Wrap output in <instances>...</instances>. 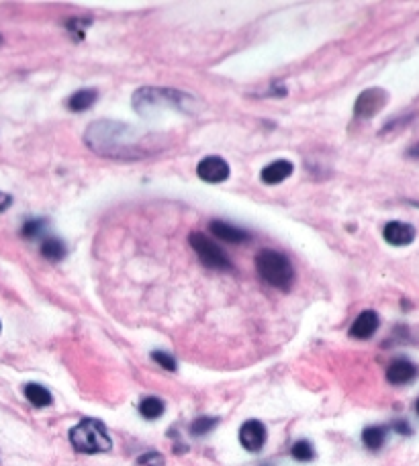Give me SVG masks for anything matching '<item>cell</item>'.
Here are the masks:
<instances>
[{
	"instance_id": "cell-12",
	"label": "cell",
	"mask_w": 419,
	"mask_h": 466,
	"mask_svg": "<svg viewBox=\"0 0 419 466\" xmlns=\"http://www.w3.org/2000/svg\"><path fill=\"white\" fill-rule=\"evenodd\" d=\"M25 397L29 399V403L31 405H35V407H47V405H51V393L45 389V387H41V385H37V383H31V385H27L25 387Z\"/></svg>"
},
{
	"instance_id": "cell-23",
	"label": "cell",
	"mask_w": 419,
	"mask_h": 466,
	"mask_svg": "<svg viewBox=\"0 0 419 466\" xmlns=\"http://www.w3.org/2000/svg\"><path fill=\"white\" fill-rule=\"evenodd\" d=\"M393 428H395L399 434H405V436H409V434H411V428H409L405 422H397V424H393Z\"/></svg>"
},
{
	"instance_id": "cell-8",
	"label": "cell",
	"mask_w": 419,
	"mask_h": 466,
	"mask_svg": "<svg viewBox=\"0 0 419 466\" xmlns=\"http://www.w3.org/2000/svg\"><path fill=\"white\" fill-rule=\"evenodd\" d=\"M381 319L374 311H362L350 327V335L356 339H368L377 333Z\"/></svg>"
},
{
	"instance_id": "cell-10",
	"label": "cell",
	"mask_w": 419,
	"mask_h": 466,
	"mask_svg": "<svg viewBox=\"0 0 419 466\" xmlns=\"http://www.w3.org/2000/svg\"><path fill=\"white\" fill-rule=\"evenodd\" d=\"M209 229H211V233L215 237H219V240H223L227 244H244V242H248L252 237L246 229L233 227V225H229L225 221H211Z\"/></svg>"
},
{
	"instance_id": "cell-7",
	"label": "cell",
	"mask_w": 419,
	"mask_h": 466,
	"mask_svg": "<svg viewBox=\"0 0 419 466\" xmlns=\"http://www.w3.org/2000/svg\"><path fill=\"white\" fill-rule=\"evenodd\" d=\"M383 237L391 244V246H409L416 237V229L409 223H401V221H391L385 225L383 229Z\"/></svg>"
},
{
	"instance_id": "cell-3",
	"label": "cell",
	"mask_w": 419,
	"mask_h": 466,
	"mask_svg": "<svg viewBox=\"0 0 419 466\" xmlns=\"http://www.w3.org/2000/svg\"><path fill=\"white\" fill-rule=\"evenodd\" d=\"M188 242H190L192 250L196 252V256L201 258V262H203L205 266H209V268H219V270L231 268V262H229L227 254H225L217 244H213L207 235L194 231V233L188 235Z\"/></svg>"
},
{
	"instance_id": "cell-19",
	"label": "cell",
	"mask_w": 419,
	"mask_h": 466,
	"mask_svg": "<svg viewBox=\"0 0 419 466\" xmlns=\"http://www.w3.org/2000/svg\"><path fill=\"white\" fill-rule=\"evenodd\" d=\"M43 229H45V221L43 219H33V221H27L23 225V235L25 237H37Z\"/></svg>"
},
{
	"instance_id": "cell-21",
	"label": "cell",
	"mask_w": 419,
	"mask_h": 466,
	"mask_svg": "<svg viewBox=\"0 0 419 466\" xmlns=\"http://www.w3.org/2000/svg\"><path fill=\"white\" fill-rule=\"evenodd\" d=\"M138 463L141 466H164V456L157 454V452H147V454L140 456Z\"/></svg>"
},
{
	"instance_id": "cell-11",
	"label": "cell",
	"mask_w": 419,
	"mask_h": 466,
	"mask_svg": "<svg viewBox=\"0 0 419 466\" xmlns=\"http://www.w3.org/2000/svg\"><path fill=\"white\" fill-rule=\"evenodd\" d=\"M292 170H294L292 161H288V159H277V161H272V164H268V166L262 168L260 178H262L264 184H280V182H284L292 174Z\"/></svg>"
},
{
	"instance_id": "cell-16",
	"label": "cell",
	"mask_w": 419,
	"mask_h": 466,
	"mask_svg": "<svg viewBox=\"0 0 419 466\" xmlns=\"http://www.w3.org/2000/svg\"><path fill=\"white\" fill-rule=\"evenodd\" d=\"M140 413L145 419H157L164 413V403L157 397H145L140 403Z\"/></svg>"
},
{
	"instance_id": "cell-6",
	"label": "cell",
	"mask_w": 419,
	"mask_h": 466,
	"mask_svg": "<svg viewBox=\"0 0 419 466\" xmlns=\"http://www.w3.org/2000/svg\"><path fill=\"white\" fill-rule=\"evenodd\" d=\"M266 428L258 419H250L240 430V442L248 452H260L266 444Z\"/></svg>"
},
{
	"instance_id": "cell-24",
	"label": "cell",
	"mask_w": 419,
	"mask_h": 466,
	"mask_svg": "<svg viewBox=\"0 0 419 466\" xmlns=\"http://www.w3.org/2000/svg\"><path fill=\"white\" fill-rule=\"evenodd\" d=\"M407 155H409V157H416V159H419V144H416V146L407 152Z\"/></svg>"
},
{
	"instance_id": "cell-13",
	"label": "cell",
	"mask_w": 419,
	"mask_h": 466,
	"mask_svg": "<svg viewBox=\"0 0 419 466\" xmlns=\"http://www.w3.org/2000/svg\"><path fill=\"white\" fill-rule=\"evenodd\" d=\"M385 440H387V428H383V426H370L362 432V442L368 450L383 448Z\"/></svg>"
},
{
	"instance_id": "cell-17",
	"label": "cell",
	"mask_w": 419,
	"mask_h": 466,
	"mask_svg": "<svg viewBox=\"0 0 419 466\" xmlns=\"http://www.w3.org/2000/svg\"><path fill=\"white\" fill-rule=\"evenodd\" d=\"M290 454H292V458H294V461H299V463H309V461H313V458H315L313 444H311V442H307V440H299V442H294V444H292V448H290Z\"/></svg>"
},
{
	"instance_id": "cell-1",
	"label": "cell",
	"mask_w": 419,
	"mask_h": 466,
	"mask_svg": "<svg viewBox=\"0 0 419 466\" xmlns=\"http://www.w3.org/2000/svg\"><path fill=\"white\" fill-rule=\"evenodd\" d=\"M70 442L82 454H101L113 448V442L105 424L90 417L82 419L78 426L70 430Z\"/></svg>"
},
{
	"instance_id": "cell-9",
	"label": "cell",
	"mask_w": 419,
	"mask_h": 466,
	"mask_svg": "<svg viewBox=\"0 0 419 466\" xmlns=\"http://www.w3.org/2000/svg\"><path fill=\"white\" fill-rule=\"evenodd\" d=\"M416 376H418V366L405 358L391 362L387 368V380L391 385H407V383L416 380Z\"/></svg>"
},
{
	"instance_id": "cell-5",
	"label": "cell",
	"mask_w": 419,
	"mask_h": 466,
	"mask_svg": "<svg viewBox=\"0 0 419 466\" xmlns=\"http://www.w3.org/2000/svg\"><path fill=\"white\" fill-rule=\"evenodd\" d=\"M196 174L205 182L219 184V182H225L229 178V164L219 155H209V157H203L199 161Z\"/></svg>"
},
{
	"instance_id": "cell-20",
	"label": "cell",
	"mask_w": 419,
	"mask_h": 466,
	"mask_svg": "<svg viewBox=\"0 0 419 466\" xmlns=\"http://www.w3.org/2000/svg\"><path fill=\"white\" fill-rule=\"evenodd\" d=\"M151 358H153V362H157L162 368H166V370H176V360L170 356V354H166V352H151Z\"/></svg>"
},
{
	"instance_id": "cell-15",
	"label": "cell",
	"mask_w": 419,
	"mask_h": 466,
	"mask_svg": "<svg viewBox=\"0 0 419 466\" xmlns=\"http://www.w3.org/2000/svg\"><path fill=\"white\" fill-rule=\"evenodd\" d=\"M41 254H43L49 262H60V260L66 256V248H64V244H62L60 240L47 237V240H43V244H41Z\"/></svg>"
},
{
	"instance_id": "cell-25",
	"label": "cell",
	"mask_w": 419,
	"mask_h": 466,
	"mask_svg": "<svg viewBox=\"0 0 419 466\" xmlns=\"http://www.w3.org/2000/svg\"><path fill=\"white\" fill-rule=\"evenodd\" d=\"M416 411L419 413V399H418V403H416Z\"/></svg>"
},
{
	"instance_id": "cell-2",
	"label": "cell",
	"mask_w": 419,
	"mask_h": 466,
	"mask_svg": "<svg viewBox=\"0 0 419 466\" xmlns=\"http://www.w3.org/2000/svg\"><path fill=\"white\" fill-rule=\"evenodd\" d=\"M256 268H258V274L275 289L286 291L294 281V272L288 258L275 250H262L256 256Z\"/></svg>"
},
{
	"instance_id": "cell-22",
	"label": "cell",
	"mask_w": 419,
	"mask_h": 466,
	"mask_svg": "<svg viewBox=\"0 0 419 466\" xmlns=\"http://www.w3.org/2000/svg\"><path fill=\"white\" fill-rule=\"evenodd\" d=\"M12 205V198L8 196V194H4V192H0V213H4L8 207Z\"/></svg>"
},
{
	"instance_id": "cell-4",
	"label": "cell",
	"mask_w": 419,
	"mask_h": 466,
	"mask_svg": "<svg viewBox=\"0 0 419 466\" xmlns=\"http://www.w3.org/2000/svg\"><path fill=\"white\" fill-rule=\"evenodd\" d=\"M387 101H389V94L383 88H368L358 96L354 105V115L358 119H370L385 109Z\"/></svg>"
},
{
	"instance_id": "cell-18",
	"label": "cell",
	"mask_w": 419,
	"mask_h": 466,
	"mask_svg": "<svg viewBox=\"0 0 419 466\" xmlns=\"http://www.w3.org/2000/svg\"><path fill=\"white\" fill-rule=\"evenodd\" d=\"M217 424H219L217 417H199V419H194V422L190 424V432H192L194 436H205V434H209L211 430H215Z\"/></svg>"
},
{
	"instance_id": "cell-14",
	"label": "cell",
	"mask_w": 419,
	"mask_h": 466,
	"mask_svg": "<svg viewBox=\"0 0 419 466\" xmlns=\"http://www.w3.org/2000/svg\"><path fill=\"white\" fill-rule=\"evenodd\" d=\"M94 101H97V90L86 88V90H78L76 94H72L70 101H68V107L74 113H82V111L90 109L94 105Z\"/></svg>"
}]
</instances>
